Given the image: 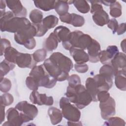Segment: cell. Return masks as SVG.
Segmentation results:
<instances>
[{
  "mask_svg": "<svg viewBox=\"0 0 126 126\" xmlns=\"http://www.w3.org/2000/svg\"><path fill=\"white\" fill-rule=\"evenodd\" d=\"M0 17V29L2 32H7L15 33L32 24L26 17H16L10 11L5 12Z\"/></svg>",
  "mask_w": 126,
  "mask_h": 126,
  "instance_id": "1",
  "label": "cell"
},
{
  "mask_svg": "<svg viewBox=\"0 0 126 126\" xmlns=\"http://www.w3.org/2000/svg\"><path fill=\"white\" fill-rule=\"evenodd\" d=\"M65 95L70 102L75 104L76 106L80 109L88 106L93 101L90 93L81 84L74 87L68 86Z\"/></svg>",
  "mask_w": 126,
  "mask_h": 126,
  "instance_id": "2",
  "label": "cell"
},
{
  "mask_svg": "<svg viewBox=\"0 0 126 126\" xmlns=\"http://www.w3.org/2000/svg\"><path fill=\"white\" fill-rule=\"evenodd\" d=\"M93 38L88 34L79 30L71 32L68 40L62 45L66 50H69L72 48L86 50L92 42Z\"/></svg>",
  "mask_w": 126,
  "mask_h": 126,
  "instance_id": "3",
  "label": "cell"
},
{
  "mask_svg": "<svg viewBox=\"0 0 126 126\" xmlns=\"http://www.w3.org/2000/svg\"><path fill=\"white\" fill-rule=\"evenodd\" d=\"M36 35V29L32 24L14 33V40L18 44L24 45L28 49L32 50L36 46V41L34 38Z\"/></svg>",
  "mask_w": 126,
  "mask_h": 126,
  "instance_id": "4",
  "label": "cell"
},
{
  "mask_svg": "<svg viewBox=\"0 0 126 126\" xmlns=\"http://www.w3.org/2000/svg\"><path fill=\"white\" fill-rule=\"evenodd\" d=\"M29 76L35 80L39 87L46 88H52L55 86L57 81L48 73L43 64L35 65L32 68Z\"/></svg>",
  "mask_w": 126,
  "mask_h": 126,
  "instance_id": "5",
  "label": "cell"
},
{
  "mask_svg": "<svg viewBox=\"0 0 126 126\" xmlns=\"http://www.w3.org/2000/svg\"><path fill=\"white\" fill-rule=\"evenodd\" d=\"M60 107L63 117L70 122H78L80 119L81 112L76 106L72 104L69 99L62 97L60 100Z\"/></svg>",
  "mask_w": 126,
  "mask_h": 126,
  "instance_id": "6",
  "label": "cell"
},
{
  "mask_svg": "<svg viewBox=\"0 0 126 126\" xmlns=\"http://www.w3.org/2000/svg\"><path fill=\"white\" fill-rule=\"evenodd\" d=\"M15 108L20 112L24 123L33 120L38 114L37 108L26 100L18 102L16 105Z\"/></svg>",
  "mask_w": 126,
  "mask_h": 126,
  "instance_id": "7",
  "label": "cell"
},
{
  "mask_svg": "<svg viewBox=\"0 0 126 126\" xmlns=\"http://www.w3.org/2000/svg\"><path fill=\"white\" fill-rule=\"evenodd\" d=\"M48 73L57 81H63L67 79L69 74L63 71L49 58L46 59L43 64Z\"/></svg>",
  "mask_w": 126,
  "mask_h": 126,
  "instance_id": "8",
  "label": "cell"
},
{
  "mask_svg": "<svg viewBox=\"0 0 126 126\" xmlns=\"http://www.w3.org/2000/svg\"><path fill=\"white\" fill-rule=\"evenodd\" d=\"M63 72L69 73L73 64L70 58L60 52H54L49 57Z\"/></svg>",
  "mask_w": 126,
  "mask_h": 126,
  "instance_id": "9",
  "label": "cell"
},
{
  "mask_svg": "<svg viewBox=\"0 0 126 126\" xmlns=\"http://www.w3.org/2000/svg\"><path fill=\"white\" fill-rule=\"evenodd\" d=\"M115 107V101L111 96H110L107 100L100 102L99 108L102 118L106 120L110 117L113 116L116 113Z\"/></svg>",
  "mask_w": 126,
  "mask_h": 126,
  "instance_id": "10",
  "label": "cell"
},
{
  "mask_svg": "<svg viewBox=\"0 0 126 126\" xmlns=\"http://www.w3.org/2000/svg\"><path fill=\"white\" fill-rule=\"evenodd\" d=\"M91 13L93 14L94 22L97 26L102 27L107 24L110 20L108 14L103 10L102 5L94 7L91 11Z\"/></svg>",
  "mask_w": 126,
  "mask_h": 126,
  "instance_id": "11",
  "label": "cell"
},
{
  "mask_svg": "<svg viewBox=\"0 0 126 126\" xmlns=\"http://www.w3.org/2000/svg\"><path fill=\"white\" fill-rule=\"evenodd\" d=\"M110 64L114 70L115 76L120 73H126V59L125 54L119 52L111 61Z\"/></svg>",
  "mask_w": 126,
  "mask_h": 126,
  "instance_id": "12",
  "label": "cell"
},
{
  "mask_svg": "<svg viewBox=\"0 0 126 126\" xmlns=\"http://www.w3.org/2000/svg\"><path fill=\"white\" fill-rule=\"evenodd\" d=\"M30 99L32 103L38 105L51 106L54 103L52 96H47L45 94H39L37 91H32L30 94Z\"/></svg>",
  "mask_w": 126,
  "mask_h": 126,
  "instance_id": "13",
  "label": "cell"
},
{
  "mask_svg": "<svg viewBox=\"0 0 126 126\" xmlns=\"http://www.w3.org/2000/svg\"><path fill=\"white\" fill-rule=\"evenodd\" d=\"M15 63L20 68L32 69L37 63L33 60L32 54L19 52L16 58Z\"/></svg>",
  "mask_w": 126,
  "mask_h": 126,
  "instance_id": "14",
  "label": "cell"
},
{
  "mask_svg": "<svg viewBox=\"0 0 126 126\" xmlns=\"http://www.w3.org/2000/svg\"><path fill=\"white\" fill-rule=\"evenodd\" d=\"M6 117L7 121L2 125L3 126H20L24 123L20 113L15 107L9 108L6 111Z\"/></svg>",
  "mask_w": 126,
  "mask_h": 126,
  "instance_id": "15",
  "label": "cell"
},
{
  "mask_svg": "<svg viewBox=\"0 0 126 126\" xmlns=\"http://www.w3.org/2000/svg\"><path fill=\"white\" fill-rule=\"evenodd\" d=\"M89 61L95 63L99 61V55L101 52L100 45L96 40L93 38L92 42L87 48Z\"/></svg>",
  "mask_w": 126,
  "mask_h": 126,
  "instance_id": "16",
  "label": "cell"
},
{
  "mask_svg": "<svg viewBox=\"0 0 126 126\" xmlns=\"http://www.w3.org/2000/svg\"><path fill=\"white\" fill-rule=\"evenodd\" d=\"M119 52V49L116 45L108 46L106 50L101 51L99 61L102 64H110L114 57Z\"/></svg>",
  "mask_w": 126,
  "mask_h": 126,
  "instance_id": "17",
  "label": "cell"
},
{
  "mask_svg": "<svg viewBox=\"0 0 126 126\" xmlns=\"http://www.w3.org/2000/svg\"><path fill=\"white\" fill-rule=\"evenodd\" d=\"M7 7L16 17H25L27 9L24 7L20 0H5Z\"/></svg>",
  "mask_w": 126,
  "mask_h": 126,
  "instance_id": "18",
  "label": "cell"
},
{
  "mask_svg": "<svg viewBox=\"0 0 126 126\" xmlns=\"http://www.w3.org/2000/svg\"><path fill=\"white\" fill-rule=\"evenodd\" d=\"M69 53L77 64L85 63L89 61V55L84 50L72 48L69 50Z\"/></svg>",
  "mask_w": 126,
  "mask_h": 126,
  "instance_id": "19",
  "label": "cell"
},
{
  "mask_svg": "<svg viewBox=\"0 0 126 126\" xmlns=\"http://www.w3.org/2000/svg\"><path fill=\"white\" fill-rule=\"evenodd\" d=\"M93 78L95 82L98 92L102 91H108L112 86L113 81L106 79L99 74L94 76Z\"/></svg>",
  "mask_w": 126,
  "mask_h": 126,
  "instance_id": "20",
  "label": "cell"
},
{
  "mask_svg": "<svg viewBox=\"0 0 126 126\" xmlns=\"http://www.w3.org/2000/svg\"><path fill=\"white\" fill-rule=\"evenodd\" d=\"M53 32L56 36L58 42H62V43L65 42L68 40L71 33L69 29L63 26L57 27L54 30Z\"/></svg>",
  "mask_w": 126,
  "mask_h": 126,
  "instance_id": "21",
  "label": "cell"
},
{
  "mask_svg": "<svg viewBox=\"0 0 126 126\" xmlns=\"http://www.w3.org/2000/svg\"><path fill=\"white\" fill-rule=\"evenodd\" d=\"M48 114L52 124L56 125L59 124L62 120L63 114L62 111L55 107H51L48 109Z\"/></svg>",
  "mask_w": 126,
  "mask_h": 126,
  "instance_id": "22",
  "label": "cell"
},
{
  "mask_svg": "<svg viewBox=\"0 0 126 126\" xmlns=\"http://www.w3.org/2000/svg\"><path fill=\"white\" fill-rule=\"evenodd\" d=\"M85 88L92 97L93 101H97V94L98 93L95 82L93 78L88 77L85 83Z\"/></svg>",
  "mask_w": 126,
  "mask_h": 126,
  "instance_id": "23",
  "label": "cell"
},
{
  "mask_svg": "<svg viewBox=\"0 0 126 126\" xmlns=\"http://www.w3.org/2000/svg\"><path fill=\"white\" fill-rule=\"evenodd\" d=\"M58 40L54 32L50 34L43 43L44 49L48 51H52L57 49L58 45Z\"/></svg>",
  "mask_w": 126,
  "mask_h": 126,
  "instance_id": "24",
  "label": "cell"
},
{
  "mask_svg": "<svg viewBox=\"0 0 126 126\" xmlns=\"http://www.w3.org/2000/svg\"><path fill=\"white\" fill-rule=\"evenodd\" d=\"M35 6L43 11H47L54 9L56 0H34Z\"/></svg>",
  "mask_w": 126,
  "mask_h": 126,
  "instance_id": "25",
  "label": "cell"
},
{
  "mask_svg": "<svg viewBox=\"0 0 126 126\" xmlns=\"http://www.w3.org/2000/svg\"><path fill=\"white\" fill-rule=\"evenodd\" d=\"M54 9L60 16L66 14L69 9L68 0H56Z\"/></svg>",
  "mask_w": 126,
  "mask_h": 126,
  "instance_id": "26",
  "label": "cell"
},
{
  "mask_svg": "<svg viewBox=\"0 0 126 126\" xmlns=\"http://www.w3.org/2000/svg\"><path fill=\"white\" fill-rule=\"evenodd\" d=\"M59 19L53 15H50L43 19L42 24L46 29L49 30L55 27L58 24Z\"/></svg>",
  "mask_w": 126,
  "mask_h": 126,
  "instance_id": "27",
  "label": "cell"
},
{
  "mask_svg": "<svg viewBox=\"0 0 126 126\" xmlns=\"http://www.w3.org/2000/svg\"><path fill=\"white\" fill-rule=\"evenodd\" d=\"M99 74L106 79L112 81H113L115 75L114 70L110 64H105L101 66L99 69Z\"/></svg>",
  "mask_w": 126,
  "mask_h": 126,
  "instance_id": "28",
  "label": "cell"
},
{
  "mask_svg": "<svg viewBox=\"0 0 126 126\" xmlns=\"http://www.w3.org/2000/svg\"><path fill=\"white\" fill-rule=\"evenodd\" d=\"M126 73H120L115 76V84L116 87L121 91L126 90Z\"/></svg>",
  "mask_w": 126,
  "mask_h": 126,
  "instance_id": "29",
  "label": "cell"
},
{
  "mask_svg": "<svg viewBox=\"0 0 126 126\" xmlns=\"http://www.w3.org/2000/svg\"><path fill=\"white\" fill-rule=\"evenodd\" d=\"M73 4L80 12L85 14L90 10V6L88 2L84 0H73Z\"/></svg>",
  "mask_w": 126,
  "mask_h": 126,
  "instance_id": "30",
  "label": "cell"
},
{
  "mask_svg": "<svg viewBox=\"0 0 126 126\" xmlns=\"http://www.w3.org/2000/svg\"><path fill=\"white\" fill-rule=\"evenodd\" d=\"M15 65V63L9 62L6 60H4L0 63V77H3L10 70L14 69Z\"/></svg>",
  "mask_w": 126,
  "mask_h": 126,
  "instance_id": "31",
  "label": "cell"
},
{
  "mask_svg": "<svg viewBox=\"0 0 126 126\" xmlns=\"http://www.w3.org/2000/svg\"><path fill=\"white\" fill-rule=\"evenodd\" d=\"M19 52L13 47H9L4 52V56L5 60L15 64V60Z\"/></svg>",
  "mask_w": 126,
  "mask_h": 126,
  "instance_id": "32",
  "label": "cell"
},
{
  "mask_svg": "<svg viewBox=\"0 0 126 126\" xmlns=\"http://www.w3.org/2000/svg\"><path fill=\"white\" fill-rule=\"evenodd\" d=\"M29 17L33 24H39L43 20V13L40 10L34 9L31 11Z\"/></svg>",
  "mask_w": 126,
  "mask_h": 126,
  "instance_id": "33",
  "label": "cell"
},
{
  "mask_svg": "<svg viewBox=\"0 0 126 126\" xmlns=\"http://www.w3.org/2000/svg\"><path fill=\"white\" fill-rule=\"evenodd\" d=\"M110 14L114 18H118L122 15V6L119 2L115 1L110 5Z\"/></svg>",
  "mask_w": 126,
  "mask_h": 126,
  "instance_id": "34",
  "label": "cell"
},
{
  "mask_svg": "<svg viewBox=\"0 0 126 126\" xmlns=\"http://www.w3.org/2000/svg\"><path fill=\"white\" fill-rule=\"evenodd\" d=\"M32 57L37 63L41 62L45 60L47 56V51L44 49H40L36 50L32 54Z\"/></svg>",
  "mask_w": 126,
  "mask_h": 126,
  "instance_id": "35",
  "label": "cell"
},
{
  "mask_svg": "<svg viewBox=\"0 0 126 126\" xmlns=\"http://www.w3.org/2000/svg\"><path fill=\"white\" fill-rule=\"evenodd\" d=\"M72 18L70 24L75 27H80L84 25L85 23L84 18L78 14L71 13Z\"/></svg>",
  "mask_w": 126,
  "mask_h": 126,
  "instance_id": "36",
  "label": "cell"
},
{
  "mask_svg": "<svg viewBox=\"0 0 126 126\" xmlns=\"http://www.w3.org/2000/svg\"><path fill=\"white\" fill-rule=\"evenodd\" d=\"M105 122L104 126H125V121L118 117H111Z\"/></svg>",
  "mask_w": 126,
  "mask_h": 126,
  "instance_id": "37",
  "label": "cell"
},
{
  "mask_svg": "<svg viewBox=\"0 0 126 126\" xmlns=\"http://www.w3.org/2000/svg\"><path fill=\"white\" fill-rule=\"evenodd\" d=\"M11 82L9 79L7 78L0 77V90L1 92L7 93L11 88Z\"/></svg>",
  "mask_w": 126,
  "mask_h": 126,
  "instance_id": "38",
  "label": "cell"
},
{
  "mask_svg": "<svg viewBox=\"0 0 126 126\" xmlns=\"http://www.w3.org/2000/svg\"><path fill=\"white\" fill-rule=\"evenodd\" d=\"M14 101L13 96L9 93H5L0 96V104L4 106L11 105Z\"/></svg>",
  "mask_w": 126,
  "mask_h": 126,
  "instance_id": "39",
  "label": "cell"
},
{
  "mask_svg": "<svg viewBox=\"0 0 126 126\" xmlns=\"http://www.w3.org/2000/svg\"><path fill=\"white\" fill-rule=\"evenodd\" d=\"M26 84L27 87L32 91H37L39 87V86L35 80L30 76H29L26 78Z\"/></svg>",
  "mask_w": 126,
  "mask_h": 126,
  "instance_id": "40",
  "label": "cell"
},
{
  "mask_svg": "<svg viewBox=\"0 0 126 126\" xmlns=\"http://www.w3.org/2000/svg\"><path fill=\"white\" fill-rule=\"evenodd\" d=\"M67 80L69 86L74 87L78 85L81 84L80 78L77 74H72L68 77Z\"/></svg>",
  "mask_w": 126,
  "mask_h": 126,
  "instance_id": "41",
  "label": "cell"
},
{
  "mask_svg": "<svg viewBox=\"0 0 126 126\" xmlns=\"http://www.w3.org/2000/svg\"><path fill=\"white\" fill-rule=\"evenodd\" d=\"M33 25L35 26V27L36 29V36H37V37L42 36L46 33V32L48 30L44 27V26L42 25L41 23H40L39 24H33Z\"/></svg>",
  "mask_w": 126,
  "mask_h": 126,
  "instance_id": "42",
  "label": "cell"
},
{
  "mask_svg": "<svg viewBox=\"0 0 126 126\" xmlns=\"http://www.w3.org/2000/svg\"><path fill=\"white\" fill-rule=\"evenodd\" d=\"M110 96V94L108 92V91H102L98 92L97 94L96 97L97 101H99L100 102L107 100Z\"/></svg>",
  "mask_w": 126,
  "mask_h": 126,
  "instance_id": "43",
  "label": "cell"
},
{
  "mask_svg": "<svg viewBox=\"0 0 126 126\" xmlns=\"http://www.w3.org/2000/svg\"><path fill=\"white\" fill-rule=\"evenodd\" d=\"M10 46V42L8 39L1 38L0 39V56H2L6 49Z\"/></svg>",
  "mask_w": 126,
  "mask_h": 126,
  "instance_id": "44",
  "label": "cell"
},
{
  "mask_svg": "<svg viewBox=\"0 0 126 126\" xmlns=\"http://www.w3.org/2000/svg\"><path fill=\"white\" fill-rule=\"evenodd\" d=\"M107 24L108 27L112 31L113 34L115 33L118 28V23L116 19H111L109 20Z\"/></svg>",
  "mask_w": 126,
  "mask_h": 126,
  "instance_id": "45",
  "label": "cell"
},
{
  "mask_svg": "<svg viewBox=\"0 0 126 126\" xmlns=\"http://www.w3.org/2000/svg\"><path fill=\"white\" fill-rule=\"evenodd\" d=\"M74 68L77 72L80 73H84L88 71L89 67L88 65L86 63L77 64L76 63L74 65Z\"/></svg>",
  "mask_w": 126,
  "mask_h": 126,
  "instance_id": "46",
  "label": "cell"
},
{
  "mask_svg": "<svg viewBox=\"0 0 126 126\" xmlns=\"http://www.w3.org/2000/svg\"><path fill=\"white\" fill-rule=\"evenodd\" d=\"M71 18H72V15L71 14L67 12L66 14L60 16V19L61 21V22L67 23L68 24H70L71 21Z\"/></svg>",
  "mask_w": 126,
  "mask_h": 126,
  "instance_id": "47",
  "label": "cell"
},
{
  "mask_svg": "<svg viewBox=\"0 0 126 126\" xmlns=\"http://www.w3.org/2000/svg\"><path fill=\"white\" fill-rule=\"evenodd\" d=\"M126 32V23H123L119 25L118 28L117 30V33L118 35H121L124 33Z\"/></svg>",
  "mask_w": 126,
  "mask_h": 126,
  "instance_id": "48",
  "label": "cell"
},
{
  "mask_svg": "<svg viewBox=\"0 0 126 126\" xmlns=\"http://www.w3.org/2000/svg\"><path fill=\"white\" fill-rule=\"evenodd\" d=\"M6 2L5 0H0V16L3 15L5 12V6H6Z\"/></svg>",
  "mask_w": 126,
  "mask_h": 126,
  "instance_id": "49",
  "label": "cell"
},
{
  "mask_svg": "<svg viewBox=\"0 0 126 126\" xmlns=\"http://www.w3.org/2000/svg\"><path fill=\"white\" fill-rule=\"evenodd\" d=\"M5 106L1 105V116H0V124H1L5 119Z\"/></svg>",
  "mask_w": 126,
  "mask_h": 126,
  "instance_id": "50",
  "label": "cell"
},
{
  "mask_svg": "<svg viewBox=\"0 0 126 126\" xmlns=\"http://www.w3.org/2000/svg\"><path fill=\"white\" fill-rule=\"evenodd\" d=\"M116 0H100V2L101 3H103L105 5L110 6Z\"/></svg>",
  "mask_w": 126,
  "mask_h": 126,
  "instance_id": "51",
  "label": "cell"
},
{
  "mask_svg": "<svg viewBox=\"0 0 126 126\" xmlns=\"http://www.w3.org/2000/svg\"><path fill=\"white\" fill-rule=\"evenodd\" d=\"M67 125L69 126H82V124L80 122H70L68 121Z\"/></svg>",
  "mask_w": 126,
  "mask_h": 126,
  "instance_id": "52",
  "label": "cell"
},
{
  "mask_svg": "<svg viewBox=\"0 0 126 126\" xmlns=\"http://www.w3.org/2000/svg\"><path fill=\"white\" fill-rule=\"evenodd\" d=\"M121 47L123 51L125 53L126 52V39H124L123 41H122L121 43Z\"/></svg>",
  "mask_w": 126,
  "mask_h": 126,
  "instance_id": "53",
  "label": "cell"
}]
</instances>
